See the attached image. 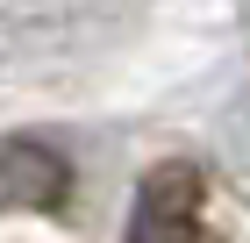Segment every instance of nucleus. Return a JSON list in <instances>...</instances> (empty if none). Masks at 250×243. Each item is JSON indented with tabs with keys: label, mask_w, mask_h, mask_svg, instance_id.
<instances>
[{
	"label": "nucleus",
	"mask_w": 250,
	"mask_h": 243,
	"mask_svg": "<svg viewBox=\"0 0 250 243\" xmlns=\"http://www.w3.org/2000/svg\"><path fill=\"white\" fill-rule=\"evenodd\" d=\"M214 143H222V172H229V186H236V193L250 200V86L236 93V108L222 114Z\"/></svg>",
	"instance_id": "20e7f679"
},
{
	"label": "nucleus",
	"mask_w": 250,
	"mask_h": 243,
	"mask_svg": "<svg viewBox=\"0 0 250 243\" xmlns=\"http://www.w3.org/2000/svg\"><path fill=\"white\" fill-rule=\"evenodd\" d=\"M143 0H0V57L15 65H93L129 36Z\"/></svg>",
	"instance_id": "f257e3e1"
},
{
	"label": "nucleus",
	"mask_w": 250,
	"mask_h": 243,
	"mask_svg": "<svg viewBox=\"0 0 250 243\" xmlns=\"http://www.w3.org/2000/svg\"><path fill=\"white\" fill-rule=\"evenodd\" d=\"M129 243H222L208 222V172L193 157H165L143 172L129 207Z\"/></svg>",
	"instance_id": "f03ea898"
},
{
	"label": "nucleus",
	"mask_w": 250,
	"mask_h": 243,
	"mask_svg": "<svg viewBox=\"0 0 250 243\" xmlns=\"http://www.w3.org/2000/svg\"><path fill=\"white\" fill-rule=\"evenodd\" d=\"M72 157L43 136H0V215H64Z\"/></svg>",
	"instance_id": "7ed1b4c3"
}]
</instances>
